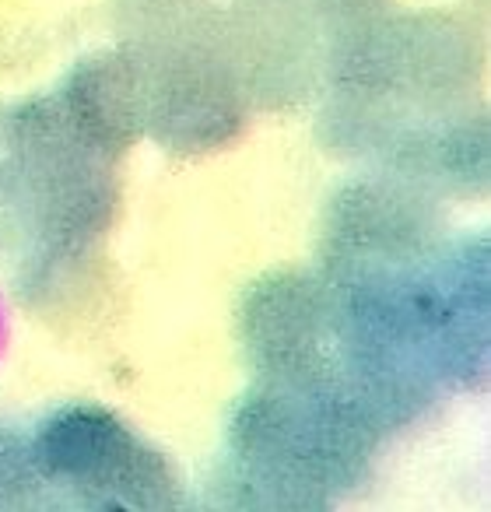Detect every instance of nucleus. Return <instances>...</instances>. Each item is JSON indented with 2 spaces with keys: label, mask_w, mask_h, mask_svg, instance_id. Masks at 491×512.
<instances>
[{
  "label": "nucleus",
  "mask_w": 491,
  "mask_h": 512,
  "mask_svg": "<svg viewBox=\"0 0 491 512\" xmlns=\"http://www.w3.org/2000/svg\"><path fill=\"white\" fill-rule=\"evenodd\" d=\"M0 348H4V309H0Z\"/></svg>",
  "instance_id": "obj_1"
}]
</instances>
